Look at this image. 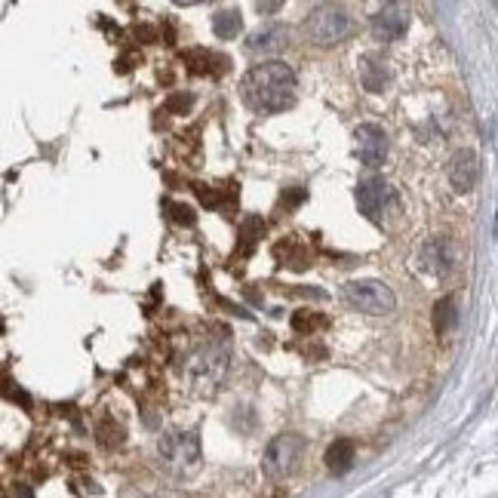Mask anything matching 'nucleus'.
I'll list each match as a JSON object with an SVG mask.
<instances>
[{"mask_svg": "<svg viewBox=\"0 0 498 498\" xmlns=\"http://www.w3.org/2000/svg\"><path fill=\"white\" fill-rule=\"evenodd\" d=\"M96 437H99V443H102L105 449H118V446H123V440H127V431H123L120 422H114V418H105V422L96 427Z\"/></svg>", "mask_w": 498, "mask_h": 498, "instance_id": "obj_15", "label": "nucleus"}, {"mask_svg": "<svg viewBox=\"0 0 498 498\" xmlns=\"http://www.w3.org/2000/svg\"><path fill=\"white\" fill-rule=\"evenodd\" d=\"M455 262H458V249L449 237H431V240H425L422 249H418V268L431 277L453 274Z\"/></svg>", "mask_w": 498, "mask_h": 498, "instance_id": "obj_8", "label": "nucleus"}, {"mask_svg": "<svg viewBox=\"0 0 498 498\" xmlns=\"http://www.w3.org/2000/svg\"><path fill=\"white\" fill-rule=\"evenodd\" d=\"M354 443L351 440H336L326 449V468L332 474H348L354 468Z\"/></svg>", "mask_w": 498, "mask_h": 498, "instance_id": "obj_13", "label": "nucleus"}, {"mask_svg": "<svg viewBox=\"0 0 498 498\" xmlns=\"http://www.w3.org/2000/svg\"><path fill=\"white\" fill-rule=\"evenodd\" d=\"M407 31H409V15L403 6L388 4L372 15V37H376V41H385V43L400 41Z\"/></svg>", "mask_w": 498, "mask_h": 498, "instance_id": "obj_10", "label": "nucleus"}, {"mask_svg": "<svg viewBox=\"0 0 498 498\" xmlns=\"http://www.w3.org/2000/svg\"><path fill=\"white\" fill-rule=\"evenodd\" d=\"M363 83H367L369 92H381L388 83V72L385 65H378V62H363Z\"/></svg>", "mask_w": 498, "mask_h": 498, "instance_id": "obj_18", "label": "nucleus"}, {"mask_svg": "<svg viewBox=\"0 0 498 498\" xmlns=\"http://www.w3.org/2000/svg\"><path fill=\"white\" fill-rule=\"evenodd\" d=\"M302 455H305V437L302 434H280L264 449L262 468L271 480H283L299 468Z\"/></svg>", "mask_w": 498, "mask_h": 498, "instance_id": "obj_5", "label": "nucleus"}, {"mask_svg": "<svg viewBox=\"0 0 498 498\" xmlns=\"http://www.w3.org/2000/svg\"><path fill=\"white\" fill-rule=\"evenodd\" d=\"M228 360H231L228 339L209 336L188 354V360H185V376H188L197 388H215L225 378V372H228Z\"/></svg>", "mask_w": 498, "mask_h": 498, "instance_id": "obj_2", "label": "nucleus"}, {"mask_svg": "<svg viewBox=\"0 0 498 498\" xmlns=\"http://www.w3.org/2000/svg\"><path fill=\"white\" fill-rule=\"evenodd\" d=\"M255 10H259V13H277V10H280V4H259V6H255Z\"/></svg>", "mask_w": 498, "mask_h": 498, "instance_id": "obj_22", "label": "nucleus"}, {"mask_svg": "<svg viewBox=\"0 0 498 498\" xmlns=\"http://www.w3.org/2000/svg\"><path fill=\"white\" fill-rule=\"evenodd\" d=\"M446 176H449V185H453L458 194H468L480 178V158L474 151H468V148H462V151H455L453 160H449Z\"/></svg>", "mask_w": 498, "mask_h": 498, "instance_id": "obj_11", "label": "nucleus"}, {"mask_svg": "<svg viewBox=\"0 0 498 498\" xmlns=\"http://www.w3.org/2000/svg\"><path fill=\"white\" fill-rule=\"evenodd\" d=\"M330 321L321 314H311V311H299V314H292V330L302 332V336H314L317 330H326Z\"/></svg>", "mask_w": 498, "mask_h": 498, "instance_id": "obj_17", "label": "nucleus"}, {"mask_svg": "<svg viewBox=\"0 0 498 498\" xmlns=\"http://www.w3.org/2000/svg\"><path fill=\"white\" fill-rule=\"evenodd\" d=\"M357 139V158L360 163H367V167H381L388 158V136L385 129L376 127V123H363V127H357L354 132Z\"/></svg>", "mask_w": 498, "mask_h": 498, "instance_id": "obj_9", "label": "nucleus"}, {"mask_svg": "<svg viewBox=\"0 0 498 498\" xmlns=\"http://www.w3.org/2000/svg\"><path fill=\"white\" fill-rule=\"evenodd\" d=\"M185 105H191V96H178V99H173V102H169V108H173V111H178V108H185Z\"/></svg>", "mask_w": 498, "mask_h": 498, "instance_id": "obj_21", "label": "nucleus"}, {"mask_svg": "<svg viewBox=\"0 0 498 498\" xmlns=\"http://www.w3.org/2000/svg\"><path fill=\"white\" fill-rule=\"evenodd\" d=\"M6 498H34V495H31V489L28 486H13V493L10 495H6Z\"/></svg>", "mask_w": 498, "mask_h": 498, "instance_id": "obj_20", "label": "nucleus"}, {"mask_svg": "<svg viewBox=\"0 0 498 498\" xmlns=\"http://www.w3.org/2000/svg\"><path fill=\"white\" fill-rule=\"evenodd\" d=\"M357 206L369 222H381L388 213H397L400 200L385 178H367V182L357 185Z\"/></svg>", "mask_w": 498, "mask_h": 498, "instance_id": "obj_7", "label": "nucleus"}, {"mask_svg": "<svg viewBox=\"0 0 498 498\" xmlns=\"http://www.w3.org/2000/svg\"><path fill=\"white\" fill-rule=\"evenodd\" d=\"M244 99L249 108L264 114L286 111L295 102V72L286 62H262L244 77Z\"/></svg>", "mask_w": 498, "mask_h": 498, "instance_id": "obj_1", "label": "nucleus"}, {"mask_svg": "<svg viewBox=\"0 0 498 498\" xmlns=\"http://www.w3.org/2000/svg\"><path fill=\"white\" fill-rule=\"evenodd\" d=\"M283 46H286V31L280 25L255 31V34H249V41H246L249 53H277V50H283Z\"/></svg>", "mask_w": 498, "mask_h": 498, "instance_id": "obj_12", "label": "nucleus"}, {"mask_svg": "<svg viewBox=\"0 0 498 498\" xmlns=\"http://www.w3.org/2000/svg\"><path fill=\"white\" fill-rule=\"evenodd\" d=\"M169 209H173V219H176L178 225H191V222H194V209H191L188 204H173Z\"/></svg>", "mask_w": 498, "mask_h": 498, "instance_id": "obj_19", "label": "nucleus"}, {"mask_svg": "<svg viewBox=\"0 0 498 498\" xmlns=\"http://www.w3.org/2000/svg\"><path fill=\"white\" fill-rule=\"evenodd\" d=\"M455 321H458L455 299H443V302H437V308H434V330H437L440 336H446V332L455 326Z\"/></svg>", "mask_w": 498, "mask_h": 498, "instance_id": "obj_16", "label": "nucleus"}, {"mask_svg": "<svg viewBox=\"0 0 498 498\" xmlns=\"http://www.w3.org/2000/svg\"><path fill=\"white\" fill-rule=\"evenodd\" d=\"M240 28H244V22H240L237 10H222V13L213 15V34L219 37V41H231V37H237Z\"/></svg>", "mask_w": 498, "mask_h": 498, "instance_id": "obj_14", "label": "nucleus"}, {"mask_svg": "<svg viewBox=\"0 0 498 498\" xmlns=\"http://www.w3.org/2000/svg\"><path fill=\"white\" fill-rule=\"evenodd\" d=\"M305 31L311 41L321 46L339 43L351 34V15L341 10V6H317V10L308 15Z\"/></svg>", "mask_w": 498, "mask_h": 498, "instance_id": "obj_6", "label": "nucleus"}, {"mask_svg": "<svg viewBox=\"0 0 498 498\" xmlns=\"http://www.w3.org/2000/svg\"><path fill=\"white\" fill-rule=\"evenodd\" d=\"M341 299L363 314H391L397 308L394 290L381 280H351L341 286Z\"/></svg>", "mask_w": 498, "mask_h": 498, "instance_id": "obj_4", "label": "nucleus"}, {"mask_svg": "<svg viewBox=\"0 0 498 498\" xmlns=\"http://www.w3.org/2000/svg\"><path fill=\"white\" fill-rule=\"evenodd\" d=\"M158 455L173 477H191L200 468V437L194 431H169L158 443Z\"/></svg>", "mask_w": 498, "mask_h": 498, "instance_id": "obj_3", "label": "nucleus"}]
</instances>
